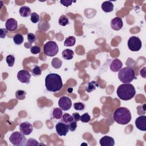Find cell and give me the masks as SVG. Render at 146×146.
Instances as JSON below:
<instances>
[{
  "label": "cell",
  "mask_w": 146,
  "mask_h": 146,
  "mask_svg": "<svg viewBox=\"0 0 146 146\" xmlns=\"http://www.w3.org/2000/svg\"><path fill=\"white\" fill-rule=\"evenodd\" d=\"M45 87L47 90L50 92H56L59 91L63 87L60 76L55 73L48 74L45 78Z\"/></svg>",
  "instance_id": "1"
},
{
  "label": "cell",
  "mask_w": 146,
  "mask_h": 146,
  "mask_svg": "<svg viewBox=\"0 0 146 146\" xmlns=\"http://www.w3.org/2000/svg\"><path fill=\"white\" fill-rule=\"evenodd\" d=\"M117 96L123 100H129L133 98L136 94L134 86L130 83L120 84L116 91Z\"/></svg>",
  "instance_id": "2"
},
{
  "label": "cell",
  "mask_w": 146,
  "mask_h": 146,
  "mask_svg": "<svg viewBox=\"0 0 146 146\" xmlns=\"http://www.w3.org/2000/svg\"><path fill=\"white\" fill-rule=\"evenodd\" d=\"M131 113L126 107H119L115 110L113 114V119L117 123L125 125L131 120Z\"/></svg>",
  "instance_id": "3"
},
{
  "label": "cell",
  "mask_w": 146,
  "mask_h": 146,
  "mask_svg": "<svg viewBox=\"0 0 146 146\" xmlns=\"http://www.w3.org/2000/svg\"><path fill=\"white\" fill-rule=\"evenodd\" d=\"M119 79L123 83H129L136 79L134 70L129 67L121 68L118 73Z\"/></svg>",
  "instance_id": "4"
},
{
  "label": "cell",
  "mask_w": 146,
  "mask_h": 146,
  "mask_svg": "<svg viewBox=\"0 0 146 146\" xmlns=\"http://www.w3.org/2000/svg\"><path fill=\"white\" fill-rule=\"evenodd\" d=\"M9 141L15 146H22L25 145L27 140L23 133L16 131L11 134L9 137Z\"/></svg>",
  "instance_id": "5"
},
{
  "label": "cell",
  "mask_w": 146,
  "mask_h": 146,
  "mask_svg": "<svg viewBox=\"0 0 146 146\" xmlns=\"http://www.w3.org/2000/svg\"><path fill=\"white\" fill-rule=\"evenodd\" d=\"M43 51L46 55L48 56H54L59 51L58 44L54 41H48L43 46Z\"/></svg>",
  "instance_id": "6"
},
{
  "label": "cell",
  "mask_w": 146,
  "mask_h": 146,
  "mask_svg": "<svg viewBox=\"0 0 146 146\" xmlns=\"http://www.w3.org/2000/svg\"><path fill=\"white\" fill-rule=\"evenodd\" d=\"M128 47L132 51H138L142 46V43L140 39L136 36H131L128 40Z\"/></svg>",
  "instance_id": "7"
},
{
  "label": "cell",
  "mask_w": 146,
  "mask_h": 146,
  "mask_svg": "<svg viewBox=\"0 0 146 146\" xmlns=\"http://www.w3.org/2000/svg\"><path fill=\"white\" fill-rule=\"evenodd\" d=\"M58 106L62 110L68 111L72 106L71 100L70 98L63 96L58 100Z\"/></svg>",
  "instance_id": "8"
},
{
  "label": "cell",
  "mask_w": 146,
  "mask_h": 146,
  "mask_svg": "<svg viewBox=\"0 0 146 146\" xmlns=\"http://www.w3.org/2000/svg\"><path fill=\"white\" fill-rule=\"evenodd\" d=\"M55 129L57 134L60 136H66L69 131L68 125L61 121L58 122L55 125Z\"/></svg>",
  "instance_id": "9"
},
{
  "label": "cell",
  "mask_w": 146,
  "mask_h": 146,
  "mask_svg": "<svg viewBox=\"0 0 146 146\" xmlns=\"http://www.w3.org/2000/svg\"><path fill=\"white\" fill-rule=\"evenodd\" d=\"M17 79L22 83L29 84L30 82L31 74L26 70H20L17 74Z\"/></svg>",
  "instance_id": "10"
},
{
  "label": "cell",
  "mask_w": 146,
  "mask_h": 146,
  "mask_svg": "<svg viewBox=\"0 0 146 146\" xmlns=\"http://www.w3.org/2000/svg\"><path fill=\"white\" fill-rule=\"evenodd\" d=\"M19 129L20 132L24 135H29L33 131V126L29 122L25 121L21 123Z\"/></svg>",
  "instance_id": "11"
},
{
  "label": "cell",
  "mask_w": 146,
  "mask_h": 146,
  "mask_svg": "<svg viewBox=\"0 0 146 146\" xmlns=\"http://www.w3.org/2000/svg\"><path fill=\"white\" fill-rule=\"evenodd\" d=\"M135 125L137 128L140 131H146V116L141 115L135 120Z\"/></svg>",
  "instance_id": "12"
},
{
  "label": "cell",
  "mask_w": 146,
  "mask_h": 146,
  "mask_svg": "<svg viewBox=\"0 0 146 146\" xmlns=\"http://www.w3.org/2000/svg\"><path fill=\"white\" fill-rule=\"evenodd\" d=\"M123 26V22L121 18L119 17H115L111 21V28L116 31L120 30Z\"/></svg>",
  "instance_id": "13"
},
{
  "label": "cell",
  "mask_w": 146,
  "mask_h": 146,
  "mask_svg": "<svg viewBox=\"0 0 146 146\" xmlns=\"http://www.w3.org/2000/svg\"><path fill=\"white\" fill-rule=\"evenodd\" d=\"M6 29L9 31H15L18 27L17 21L12 18H9L6 20L5 23Z\"/></svg>",
  "instance_id": "14"
},
{
  "label": "cell",
  "mask_w": 146,
  "mask_h": 146,
  "mask_svg": "<svg viewBox=\"0 0 146 146\" xmlns=\"http://www.w3.org/2000/svg\"><path fill=\"white\" fill-rule=\"evenodd\" d=\"M99 143L102 146H113L115 144V140L111 136H104L100 139Z\"/></svg>",
  "instance_id": "15"
},
{
  "label": "cell",
  "mask_w": 146,
  "mask_h": 146,
  "mask_svg": "<svg viewBox=\"0 0 146 146\" xmlns=\"http://www.w3.org/2000/svg\"><path fill=\"white\" fill-rule=\"evenodd\" d=\"M123 66V63L119 59H115L112 60L110 65V69L113 72L119 71Z\"/></svg>",
  "instance_id": "16"
},
{
  "label": "cell",
  "mask_w": 146,
  "mask_h": 146,
  "mask_svg": "<svg viewBox=\"0 0 146 146\" xmlns=\"http://www.w3.org/2000/svg\"><path fill=\"white\" fill-rule=\"evenodd\" d=\"M102 9L106 13L111 12L113 9V5L111 1H105L102 4Z\"/></svg>",
  "instance_id": "17"
},
{
  "label": "cell",
  "mask_w": 146,
  "mask_h": 146,
  "mask_svg": "<svg viewBox=\"0 0 146 146\" xmlns=\"http://www.w3.org/2000/svg\"><path fill=\"white\" fill-rule=\"evenodd\" d=\"M19 14L22 17H28L31 14V9L28 6H23L19 9Z\"/></svg>",
  "instance_id": "18"
},
{
  "label": "cell",
  "mask_w": 146,
  "mask_h": 146,
  "mask_svg": "<svg viewBox=\"0 0 146 146\" xmlns=\"http://www.w3.org/2000/svg\"><path fill=\"white\" fill-rule=\"evenodd\" d=\"M62 57L66 60H71L72 59L74 52L71 49H65L62 51Z\"/></svg>",
  "instance_id": "19"
},
{
  "label": "cell",
  "mask_w": 146,
  "mask_h": 146,
  "mask_svg": "<svg viewBox=\"0 0 146 146\" xmlns=\"http://www.w3.org/2000/svg\"><path fill=\"white\" fill-rule=\"evenodd\" d=\"M74 120V118L72 116V115H71L67 113H66L62 115V116L60 118V121H61L66 124L68 125L71 122H72Z\"/></svg>",
  "instance_id": "20"
},
{
  "label": "cell",
  "mask_w": 146,
  "mask_h": 146,
  "mask_svg": "<svg viewBox=\"0 0 146 146\" xmlns=\"http://www.w3.org/2000/svg\"><path fill=\"white\" fill-rule=\"evenodd\" d=\"M99 86L98 84L95 81H91L88 82L86 87V91L88 92H91L94 91L96 87Z\"/></svg>",
  "instance_id": "21"
},
{
  "label": "cell",
  "mask_w": 146,
  "mask_h": 146,
  "mask_svg": "<svg viewBox=\"0 0 146 146\" xmlns=\"http://www.w3.org/2000/svg\"><path fill=\"white\" fill-rule=\"evenodd\" d=\"M75 38L73 36H70L66 38L64 42V45L67 47H71L74 46V44H75Z\"/></svg>",
  "instance_id": "22"
},
{
  "label": "cell",
  "mask_w": 146,
  "mask_h": 146,
  "mask_svg": "<svg viewBox=\"0 0 146 146\" xmlns=\"http://www.w3.org/2000/svg\"><path fill=\"white\" fill-rule=\"evenodd\" d=\"M52 116L53 117L56 119H59L61 118V117L63 115V113H62V111L60 108H54L53 111H52Z\"/></svg>",
  "instance_id": "23"
},
{
  "label": "cell",
  "mask_w": 146,
  "mask_h": 146,
  "mask_svg": "<svg viewBox=\"0 0 146 146\" xmlns=\"http://www.w3.org/2000/svg\"><path fill=\"white\" fill-rule=\"evenodd\" d=\"M62 64V61L58 58H54V59H52V62H51V66L56 68V69H58L59 68Z\"/></svg>",
  "instance_id": "24"
},
{
  "label": "cell",
  "mask_w": 146,
  "mask_h": 146,
  "mask_svg": "<svg viewBox=\"0 0 146 146\" xmlns=\"http://www.w3.org/2000/svg\"><path fill=\"white\" fill-rule=\"evenodd\" d=\"M23 36L21 34H17L13 37V41L14 43L17 45L21 44L23 42Z\"/></svg>",
  "instance_id": "25"
},
{
  "label": "cell",
  "mask_w": 146,
  "mask_h": 146,
  "mask_svg": "<svg viewBox=\"0 0 146 146\" xmlns=\"http://www.w3.org/2000/svg\"><path fill=\"white\" fill-rule=\"evenodd\" d=\"M58 23L60 25H61L62 26H65L69 23V21H68V18L66 15H62L59 18Z\"/></svg>",
  "instance_id": "26"
},
{
  "label": "cell",
  "mask_w": 146,
  "mask_h": 146,
  "mask_svg": "<svg viewBox=\"0 0 146 146\" xmlns=\"http://www.w3.org/2000/svg\"><path fill=\"white\" fill-rule=\"evenodd\" d=\"M31 72H32V75L34 76L37 77L40 76L42 74V70L40 67L39 66H35L33 68Z\"/></svg>",
  "instance_id": "27"
},
{
  "label": "cell",
  "mask_w": 146,
  "mask_h": 146,
  "mask_svg": "<svg viewBox=\"0 0 146 146\" xmlns=\"http://www.w3.org/2000/svg\"><path fill=\"white\" fill-rule=\"evenodd\" d=\"M26 92L23 90H17L15 92V97L18 100H23L25 98Z\"/></svg>",
  "instance_id": "28"
},
{
  "label": "cell",
  "mask_w": 146,
  "mask_h": 146,
  "mask_svg": "<svg viewBox=\"0 0 146 146\" xmlns=\"http://www.w3.org/2000/svg\"><path fill=\"white\" fill-rule=\"evenodd\" d=\"M6 62L9 67L13 66L15 62V57L13 55H9L6 58Z\"/></svg>",
  "instance_id": "29"
},
{
  "label": "cell",
  "mask_w": 146,
  "mask_h": 146,
  "mask_svg": "<svg viewBox=\"0 0 146 146\" xmlns=\"http://www.w3.org/2000/svg\"><path fill=\"white\" fill-rule=\"evenodd\" d=\"M39 145L38 141L34 139V138H30L29 139L26 143V146H38Z\"/></svg>",
  "instance_id": "30"
},
{
  "label": "cell",
  "mask_w": 146,
  "mask_h": 146,
  "mask_svg": "<svg viewBox=\"0 0 146 146\" xmlns=\"http://www.w3.org/2000/svg\"><path fill=\"white\" fill-rule=\"evenodd\" d=\"M39 16L38 14H36L35 12H33L30 15V20L33 23H36L39 22Z\"/></svg>",
  "instance_id": "31"
},
{
  "label": "cell",
  "mask_w": 146,
  "mask_h": 146,
  "mask_svg": "<svg viewBox=\"0 0 146 146\" xmlns=\"http://www.w3.org/2000/svg\"><path fill=\"white\" fill-rule=\"evenodd\" d=\"M27 40L30 43V46L34 43L36 39V35L33 34V33H29L27 34Z\"/></svg>",
  "instance_id": "32"
},
{
  "label": "cell",
  "mask_w": 146,
  "mask_h": 146,
  "mask_svg": "<svg viewBox=\"0 0 146 146\" xmlns=\"http://www.w3.org/2000/svg\"><path fill=\"white\" fill-rule=\"evenodd\" d=\"M91 119V117L88 113H84L80 116V120L83 123H88Z\"/></svg>",
  "instance_id": "33"
},
{
  "label": "cell",
  "mask_w": 146,
  "mask_h": 146,
  "mask_svg": "<svg viewBox=\"0 0 146 146\" xmlns=\"http://www.w3.org/2000/svg\"><path fill=\"white\" fill-rule=\"evenodd\" d=\"M84 104L81 102H77L74 104V108L78 111H83L84 109Z\"/></svg>",
  "instance_id": "34"
},
{
  "label": "cell",
  "mask_w": 146,
  "mask_h": 146,
  "mask_svg": "<svg viewBox=\"0 0 146 146\" xmlns=\"http://www.w3.org/2000/svg\"><path fill=\"white\" fill-rule=\"evenodd\" d=\"M30 52L33 54H37L40 52V48L37 46H34L30 47Z\"/></svg>",
  "instance_id": "35"
},
{
  "label": "cell",
  "mask_w": 146,
  "mask_h": 146,
  "mask_svg": "<svg viewBox=\"0 0 146 146\" xmlns=\"http://www.w3.org/2000/svg\"><path fill=\"white\" fill-rule=\"evenodd\" d=\"M68 127H69V130L71 131V132L75 131L77 127V121L75 120L72 121L68 124Z\"/></svg>",
  "instance_id": "36"
},
{
  "label": "cell",
  "mask_w": 146,
  "mask_h": 146,
  "mask_svg": "<svg viewBox=\"0 0 146 146\" xmlns=\"http://www.w3.org/2000/svg\"><path fill=\"white\" fill-rule=\"evenodd\" d=\"M60 2L61 3L62 5H63V6H66V7H68L70 5H71L72 1H67V0H64V1H60Z\"/></svg>",
  "instance_id": "37"
},
{
  "label": "cell",
  "mask_w": 146,
  "mask_h": 146,
  "mask_svg": "<svg viewBox=\"0 0 146 146\" xmlns=\"http://www.w3.org/2000/svg\"><path fill=\"white\" fill-rule=\"evenodd\" d=\"M7 33V30L6 29H1V31H0V37L1 38H5L6 34Z\"/></svg>",
  "instance_id": "38"
},
{
  "label": "cell",
  "mask_w": 146,
  "mask_h": 146,
  "mask_svg": "<svg viewBox=\"0 0 146 146\" xmlns=\"http://www.w3.org/2000/svg\"><path fill=\"white\" fill-rule=\"evenodd\" d=\"M72 116L74 118V120L76 121H78L80 120V115H79V113H77V112H75V113H73L72 114Z\"/></svg>",
  "instance_id": "39"
}]
</instances>
